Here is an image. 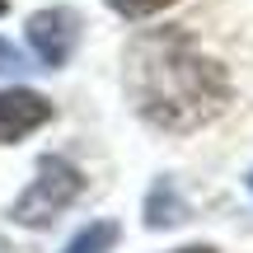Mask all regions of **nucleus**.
<instances>
[{
    "mask_svg": "<svg viewBox=\"0 0 253 253\" xmlns=\"http://www.w3.org/2000/svg\"><path fill=\"white\" fill-rule=\"evenodd\" d=\"M126 99L150 126L197 131L230 103V75L188 28H150L126 47Z\"/></svg>",
    "mask_w": 253,
    "mask_h": 253,
    "instance_id": "obj_1",
    "label": "nucleus"
},
{
    "mask_svg": "<svg viewBox=\"0 0 253 253\" xmlns=\"http://www.w3.org/2000/svg\"><path fill=\"white\" fill-rule=\"evenodd\" d=\"M183 216H188V207L173 197V183H169V178H160V183L150 188V197H145V225L164 230V225H178Z\"/></svg>",
    "mask_w": 253,
    "mask_h": 253,
    "instance_id": "obj_5",
    "label": "nucleus"
},
{
    "mask_svg": "<svg viewBox=\"0 0 253 253\" xmlns=\"http://www.w3.org/2000/svg\"><path fill=\"white\" fill-rule=\"evenodd\" d=\"M173 0H108V9H118L122 19H150L160 9H169Z\"/></svg>",
    "mask_w": 253,
    "mask_h": 253,
    "instance_id": "obj_7",
    "label": "nucleus"
},
{
    "mask_svg": "<svg viewBox=\"0 0 253 253\" xmlns=\"http://www.w3.org/2000/svg\"><path fill=\"white\" fill-rule=\"evenodd\" d=\"M0 71H5V75H19V71H28L24 52H19L14 42H5V38H0Z\"/></svg>",
    "mask_w": 253,
    "mask_h": 253,
    "instance_id": "obj_8",
    "label": "nucleus"
},
{
    "mask_svg": "<svg viewBox=\"0 0 253 253\" xmlns=\"http://www.w3.org/2000/svg\"><path fill=\"white\" fill-rule=\"evenodd\" d=\"M52 118V103L33 89H0V145L24 141L28 131H38Z\"/></svg>",
    "mask_w": 253,
    "mask_h": 253,
    "instance_id": "obj_4",
    "label": "nucleus"
},
{
    "mask_svg": "<svg viewBox=\"0 0 253 253\" xmlns=\"http://www.w3.org/2000/svg\"><path fill=\"white\" fill-rule=\"evenodd\" d=\"M80 192H84V173L75 169L71 160H61V155H42L38 169H33V183H28L14 197V207H9V220L24 225V230H42V225H52Z\"/></svg>",
    "mask_w": 253,
    "mask_h": 253,
    "instance_id": "obj_2",
    "label": "nucleus"
},
{
    "mask_svg": "<svg viewBox=\"0 0 253 253\" xmlns=\"http://www.w3.org/2000/svg\"><path fill=\"white\" fill-rule=\"evenodd\" d=\"M118 220H94V225H84L80 235L71 239L61 253H113V244H118Z\"/></svg>",
    "mask_w": 253,
    "mask_h": 253,
    "instance_id": "obj_6",
    "label": "nucleus"
},
{
    "mask_svg": "<svg viewBox=\"0 0 253 253\" xmlns=\"http://www.w3.org/2000/svg\"><path fill=\"white\" fill-rule=\"evenodd\" d=\"M173 253H216L211 244H192V249H173Z\"/></svg>",
    "mask_w": 253,
    "mask_h": 253,
    "instance_id": "obj_9",
    "label": "nucleus"
},
{
    "mask_svg": "<svg viewBox=\"0 0 253 253\" xmlns=\"http://www.w3.org/2000/svg\"><path fill=\"white\" fill-rule=\"evenodd\" d=\"M0 253H14V249H9V244H5V239H0Z\"/></svg>",
    "mask_w": 253,
    "mask_h": 253,
    "instance_id": "obj_10",
    "label": "nucleus"
},
{
    "mask_svg": "<svg viewBox=\"0 0 253 253\" xmlns=\"http://www.w3.org/2000/svg\"><path fill=\"white\" fill-rule=\"evenodd\" d=\"M80 14L66 5H52V9H38L33 19H28V47H33V56L47 66V71H61L66 61H71V52L80 47Z\"/></svg>",
    "mask_w": 253,
    "mask_h": 253,
    "instance_id": "obj_3",
    "label": "nucleus"
},
{
    "mask_svg": "<svg viewBox=\"0 0 253 253\" xmlns=\"http://www.w3.org/2000/svg\"><path fill=\"white\" fill-rule=\"evenodd\" d=\"M249 183H253V178H249Z\"/></svg>",
    "mask_w": 253,
    "mask_h": 253,
    "instance_id": "obj_12",
    "label": "nucleus"
},
{
    "mask_svg": "<svg viewBox=\"0 0 253 253\" xmlns=\"http://www.w3.org/2000/svg\"><path fill=\"white\" fill-rule=\"evenodd\" d=\"M5 9H9V0H0V14H5Z\"/></svg>",
    "mask_w": 253,
    "mask_h": 253,
    "instance_id": "obj_11",
    "label": "nucleus"
}]
</instances>
